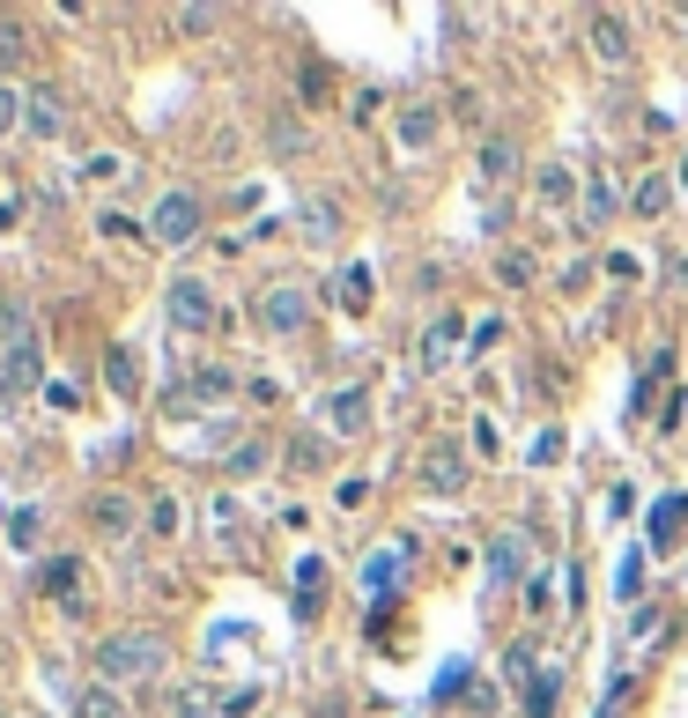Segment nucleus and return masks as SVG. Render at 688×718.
Instances as JSON below:
<instances>
[{"label":"nucleus","mask_w":688,"mask_h":718,"mask_svg":"<svg viewBox=\"0 0 688 718\" xmlns=\"http://www.w3.org/2000/svg\"><path fill=\"white\" fill-rule=\"evenodd\" d=\"M593 60L600 67H629V15H593Z\"/></svg>","instance_id":"obj_10"},{"label":"nucleus","mask_w":688,"mask_h":718,"mask_svg":"<svg viewBox=\"0 0 688 718\" xmlns=\"http://www.w3.org/2000/svg\"><path fill=\"white\" fill-rule=\"evenodd\" d=\"M681 541H688V497L674 489V497H659V504H651V549L674 555Z\"/></svg>","instance_id":"obj_8"},{"label":"nucleus","mask_w":688,"mask_h":718,"mask_svg":"<svg viewBox=\"0 0 688 718\" xmlns=\"http://www.w3.org/2000/svg\"><path fill=\"white\" fill-rule=\"evenodd\" d=\"M577 208H585V222H614V185H608V178H593Z\"/></svg>","instance_id":"obj_27"},{"label":"nucleus","mask_w":688,"mask_h":718,"mask_svg":"<svg viewBox=\"0 0 688 718\" xmlns=\"http://www.w3.org/2000/svg\"><path fill=\"white\" fill-rule=\"evenodd\" d=\"M201 222H207L201 193H163L156 215H149V238H156V245H193V238H201Z\"/></svg>","instance_id":"obj_3"},{"label":"nucleus","mask_w":688,"mask_h":718,"mask_svg":"<svg viewBox=\"0 0 688 718\" xmlns=\"http://www.w3.org/2000/svg\"><path fill=\"white\" fill-rule=\"evenodd\" d=\"M44 592H52L60 607H75V615H81V563H75V555H52V563H44Z\"/></svg>","instance_id":"obj_17"},{"label":"nucleus","mask_w":688,"mask_h":718,"mask_svg":"<svg viewBox=\"0 0 688 718\" xmlns=\"http://www.w3.org/2000/svg\"><path fill=\"white\" fill-rule=\"evenodd\" d=\"M556 704H563V675H533L526 681V718H556Z\"/></svg>","instance_id":"obj_21"},{"label":"nucleus","mask_w":688,"mask_h":718,"mask_svg":"<svg viewBox=\"0 0 688 718\" xmlns=\"http://www.w3.org/2000/svg\"><path fill=\"white\" fill-rule=\"evenodd\" d=\"M319 607H326V555H304V563H296V615L311 623Z\"/></svg>","instance_id":"obj_16"},{"label":"nucleus","mask_w":688,"mask_h":718,"mask_svg":"<svg viewBox=\"0 0 688 718\" xmlns=\"http://www.w3.org/2000/svg\"><path fill=\"white\" fill-rule=\"evenodd\" d=\"M393 133H400V149H407V156H422V149H430V141L445 133V112H437L430 97H407V104H400V119H393Z\"/></svg>","instance_id":"obj_7"},{"label":"nucleus","mask_w":688,"mask_h":718,"mask_svg":"<svg viewBox=\"0 0 688 718\" xmlns=\"http://www.w3.org/2000/svg\"><path fill=\"white\" fill-rule=\"evenodd\" d=\"M8 133H23V89L15 82H0V141Z\"/></svg>","instance_id":"obj_29"},{"label":"nucleus","mask_w":688,"mask_h":718,"mask_svg":"<svg viewBox=\"0 0 688 718\" xmlns=\"http://www.w3.org/2000/svg\"><path fill=\"white\" fill-rule=\"evenodd\" d=\"M230 474H267V445H259V437H244L238 452H230Z\"/></svg>","instance_id":"obj_31"},{"label":"nucleus","mask_w":688,"mask_h":718,"mask_svg":"<svg viewBox=\"0 0 688 718\" xmlns=\"http://www.w3.org/2000/svg\"><path fill=\"white\" fill-rule=\"evenodd\" d=\"M533 460H540V466L563 460V429H540V437H533Z\"/></svg>","instance_id":"obj_36"},{"label":"nucleus","mask_w":688,"mask_h":718,"mask_svg":"<svg viewBox=\"0 0 688 718\" xmlns=\"http://www.w3.org/2000/svg\"><path fill=\"white\" fill-rule=\"evenodd\" d=\"M504 334H511V326H504V319H482V326H474V334H467V348H474V356H482L488 341H504Z\"/></svg>","instance_id":"obj_37"},{"label":"nucleus","mask_w":688,"mask_h":718,"mask_svg":"<svg viewBox=\"0 0 688 718\" xmlns=\"http://www.w3.org/2000/svg\"><path fill=\"white\" fill-rule=\"evenodd\" d=\"M496 282H504V290H533V282H540V259L533 253H504L496 259Z\"/></svg>","instance_id":"obj_22"},{"label":"nucleus","mask_w":688,"mask_h":718,"mask_svg":"<svg viewBox=\"0 0 688 718\" xmlns=\"http://www.w3.org/2000/svg\"><path fill=\"white\" fill-rule=\"evenodd\" d=\"M170 326H178V334H207V326H215V296H207L201 274H178V282H170Z\"/></svg>","instance_id":"obj_5"},{"label":"nucleus","mask_w":688,"mask_h":718,"mask_svg":"<svg viewBox=\"0 0 688 718\" xmlns=\"http://www.w3.org/2000/svg\"><path fill=\"white\" fill-rule=\"evenodd\" d=\"M170 667V644L156 630H112L97 637V681L104 689H141V681H163Z\"/></svg>","instance_id":"obj_1"},{"label":"nucleus","mask_w":688,"mask_h":718,"mask_svg":"<svg viewBox=\"0 0 688 718\" xmlns=\"http://www.w3.org/2000/svg\"><path fill=\"white\" fill-rule=\"evenodd\" d=\"M8 371H15V385H30L44 371V356H38V334L30 341H15V348H8Z\"/></svg>","instance_id":"obj_25"},{"label":"nucleus","mask_w":688,"mask_h":718,"mask_svg":"<svg viewBox=\"0 0 688 718\" xmlns=\"http://www.w3.org/2000/svg\"><path fill=\"white\" fill-rule=\"evenodd\" d=\"M133 497H126V489H97V497H89V504H81V518H89V534H97V541H126V534H133Z\"/></svg>","instance_id":"obj_6"},{"label":"nucleus","mask_w":688,"mask_h":718,"mask_svg":"<svg viewBox=\"0 0 688 718\" xmlns=\"http://www.w3.org/2000/svg\"><path fill=\"white\" fill-rule=\"evenodd\" d=\"M186 393H201V400H222V393H230V371H222V363H193Z\"/></svg>","instance_id":"obj_24"},{"label":"nucleus","mask_w":688,"mask_h":718,"mask_svg":"<svg viewBox=\"0 0 688 718\" xmlns=\"http://www.w3.org/2000/svg\"><path fill=\"white\" fill-rule=\"evenodd\" d=\"M170 711H178V718H207V696H178Z\"/></svg>","instance_id":"obj_39"},{"label":"nucleus","mask_w":688,"mask_h":718,"mask_svg":"<svg viewBox=\"0 0 688 718\" xmlns=\"http://www.w3.org/2000/svg\"><path fill=\"white\" fill-rule=\"evenodd\" d=\"M178 30H186V38H207V30H215V8H178Z\"/></svg>","instance_id":"obj_35"},{"label":"nucleus","mask_w":688,"mask_h":718,"mask_svg":"<svg viewBox=\"0 0 688 718\" xmlns=\"http://www.w3.org/2000/svg\"><path fill=\"white\" fill-rule=\"evenodd\" d=\"M488 570H496V586H511V578L526 570V534H496V549H488Z\"/></svg>","instance_id":"obj_19"},{"label":"nucleus","mask_w":688,"mask_h":718,"mask_svg":"<svg viewBox=\"0 0 688 718\" xmlns=\"http://www.w3.org/2000/svg\"><path fill=\"white\" fill-rule=\"evenodd\" d=\"M0 423H15V371L0 363Z\"/></svg>","instance_id":"obj_38"},{"label":"nucleus","mask_w":688,"mask_h":718,"mask_svg":"<svg viewBox=\"0 0 688 718\" xmlns=\"http://www.w3.org/2000/svg\"><path fill=\"white\" fill-rule=\"evenodd\" d=\"M393 586H400V578H393V555H370L364 563V592L378 600V592H393Z\"/></svg>","instance_id":"obj_30"},{"label":"nucleus","mask_w":688,"mask_h":718,"mask_svg":"<svg viewBox=\"0 0 688 718\" xmlns=\"http://www.w3.org/2000/svg\"><path fill=\"white\" fill-rule=\"evenodd\" d=\"M149 534H156V541H170V534H178V504H170V497H156V504H149Z\"/></svg>","instance_id":"obj_32"},{"label":"nucleus","mask_w":688,"mask_h":718,"mask_svg":"<svg viewBox=\"0 0 688 718\" xmlns=\"http://www.w3.org/2000/svg\"><path fill=\"white\" fill-rule=\"evenodd\" d=\"M252 319H259V334L296 341L304 326H311V290H296V282H275V290L252 304Z\"/></svg>","instance_id":"obj_2"},{"label":"nucleus","mask_w":688,"mask_h":718,"mask_svg":"<svg viewBox=\"0 0 688 718\" xmlns=\"http://www.w3.org/2000/svg\"><path fill=\"white\" fill-rule=\"evenodd\" d=\"M482 178L488 185H511V178H519V141H511V133H488L482 141Z\"/></svg>","instance_id":"obj_13"},{"label":"nucleus","mask_w":688,"mask_h":718,"mask_svg":"<svg viewBox=\"0 0 688 718\" xmlns=\"http://www.w3.org/2000/svg\"><path fill=\"white\" fill-rule=\"evenodd\" d=\"M30 60V23H15V15H0V75H15Z\"/></svg>","instance_id":"obj_20"},{"label":"nucleus","mask_w":688,"mask_h":718,"mask_svg":"<svg viewBox=\"0 0 688 718\" xmlns=\"http://www.w3.org/2000/svg\"><path fill=\"white\" fill-rule=\"evenodd\" d=\"M533 193H540V208H570V201H577V170L570 164H540L533 170Z\"/></svg>","instance_id":"obj_14"},{"label":"nucleus","mask_w":688,"mask_h":718,"mask_svg":"<svg viewBox=\"0 0 688 718\" xmlns=\"http://www.w3.org/2000/svg\"><path fill=\"white\" fill-rule=\"evenodd\" d=\"M75 718H126V696H119V689H81Z\"/></svg>","instance_id":"obj_23"},{"label":"nucleus","mask_w":688,"mask_h":718,"mask_svg":"<svg viewBox=\"0 0 688 718\" xmlns=\"http://www.w3.org/2000/svg\"><path fill=\"white\" fill-rule=\"evenodd\" d=\"M681 185H688V164H681Z\"/></svg>","instance_id":"obj_40"},{"label":"nucleus","mask_w":688,"mask_h":718,"mask_svg":"<svg viewBox=\"0 0 688 718\" xmlns=\"http://www.w3.org/2000/svg\"><path fill=\"white\" fill-rule=\"evenodd\" d=\"M451 356H459V319H437V326H430V334H422V363H430V371H445Z\"/></svg>","instance_id":"obj_18"},{"label":"nucleus","mask_w":688,"mask_h":718,"mask_svg":"<svg viewBox=\"0 0 688 718\" xmlns=\"http://www.w3.org/2000/svg\"><path fill=\"white\" fill-rule=\"evenodd\" d=\"M326 423L341 429V437H364V429H370V393H364V385H341V393H326Z\"/></svg>","instance_id":"obj_9"},{"label":"nucleus","mask_w":688,"mask_h":718,"mask_svg":"<svg viewBox=\"0 0 688 718\" xmlns=\"http://www.w3.org/2000/svg\"><path fill=\"white\" fill-rule=\"evenodd\" d=\"M38 534H44V511L38 504H23L15 518H8V541H15V549H38Z\"/></svg>","instance_id":"obj_26"},{"label":"nucleus","mask_w":688,"mask_h":718,"mask_svg":"<svg viewBox=\"0 0 688 718\" xmlns=\"http://www.w3.org/2000/svg\"><path fill=\"white\" fill-rule=\"evenodd\" d=\"M289 466H304V474H311V466H326L319 437H289Z\"/></svg>","instance_id":"obj_33"},{"label":"nucleus","mask_w":688,"mask_h":718,"mask_svg":"<svg viewBox=\"0 0 688 718\" xmlns=\"http://www.w3.org/2000/svg\"><path fill=\"white\" fill-rule=\"evenodd\" d=\"M341 304H348V311H364V304H370V274H364V267H348V282H341Z\"/></svg>","instance_id":"obj_34"},{"label":"nucleus","mask_w":688,"mask_h":718,"mask_svg":"<svg viewBox=\"0 0 688 718\" xmlns=\"http://www.w3.org/2000/svg\"><path fill=\"white\" fill-rule=\"evenodd\" d=\"M333 230H341V208L333 201H311L304 208V238H333Z\"/></svg>","instance_id":"obj_28"},{"label":"nucleus","mask_w":688,"mask_h":718,"mask_svg":"<svg viewBox=\"0 0 688 718\" xmlns=\"http://www.w3.org/2000/svg\"><path fill=\"white\" fill-rule=\"evenodd\" d=\"M104 385H112L119 400H141V356H133L126 341H112V348H104Z\"/></svg>","instance_id":"obj_12"},{"label":"nucleus","mask_w":688,"mask_h":718,"mask_svg":"<svg viewBox=\"0 0 688 718\" xmlns=\"http://www.w3.org/2000/svg\"><path fill=\"white\" fill-rule=\"evenodd\" d=\"M23 133L30 141H60L67 133V89H52V82L23 89Z\"/></svg>","instance_id":"obj_4"},{"label":"nucleus","mask_w":688,"mask_h":718,"mask_svg":"<svg viewBox=\"0 0 688 718\" xmlns=\"http://www.w3.org/2000/svg\"><path fill=\"white\" fill-rule=\"evenodd\" d=\"M666 208H674V170H651L645 185L629 193V215H645V222H659Z\"/></svg>","instance_id":"obj_15"},{"label":"nucleus","mask_w":688,"mask_h":718,"mask_svg":"<svg viewBox=\"0 0 688 718\" xmlns=\"http://www.w3.org/2000/svg\"><path fill=\"white\" fill-rule=\"evenodd\" d=\"M422 489H437V497H459V489H467V460H459L451 445H430V460H422Z\"/></svg>","instance_id":"obj_11"}]
</instances>
